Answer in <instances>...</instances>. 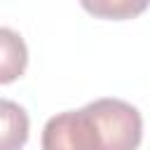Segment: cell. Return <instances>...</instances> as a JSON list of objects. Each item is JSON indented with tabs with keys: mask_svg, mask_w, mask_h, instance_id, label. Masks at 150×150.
<instances>
[{
	"mask_svg": "<svg viewBox=\"0 0 150 150\" xmlns=\"http://www.w3.org/2000/svg\"><path fill=\"white\" fill-rule=\"evenodd\" d=\"M80 5L96 19L124 21L143 14L150 7V0H80Z\"/></svg>",
	"mask_w": 150,
	"mask_h": 150,
	"instance_id": "4",
	"label": "cell"
},
{
	"mask_svg": "<svg viewBox=\"0 0 150 150\" xmlns=\"http://www.w3.org/2000/svg\"><path fill=\"white\" fill-rule=\"evenodd\" d=\"M2 150H19L28 138V115L21 105L2 98Z\"/></svg>",
	"mask_w": 150,
	"mask_h": 150,
	"instance_id": "3",
	"label": "cell"
},
{
	"mask_svg": "<svg viewBox=\"0 0 150 150\" xmlns=\"http://www.w3.org/2000/svg\"><path fill=\"white\" fill-rule=\"evenodd\" d=\"M0 42H2V75H0V82L9 84L12 80L23 75L28 52H26V45H23L21 35H16L12 28H0Z\"/></svg>",
	"mask_w": 150,
	"mask_h": 150,
	"instance_id": "2",
	"label": "cell"
},
{
	"mask_svg": "<svg viewBox=\"0 0 150 150\" xmlns=\"http://www.w3.org/2000/svg\"><path fill=\"white\" fill-rule=\"evenodd\" d=\"M141 112L120 98H98L47 120L42 150H138Z\"/></svg>",
	"mask_w": 150,
	"mask_h": 150,
	"instance_id": "1",
	"label": "cell"
}]
</instances>
